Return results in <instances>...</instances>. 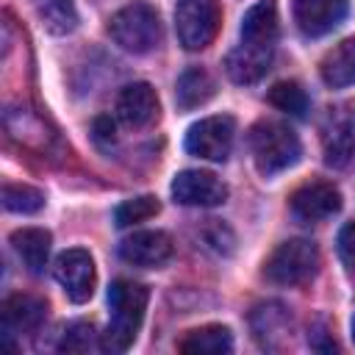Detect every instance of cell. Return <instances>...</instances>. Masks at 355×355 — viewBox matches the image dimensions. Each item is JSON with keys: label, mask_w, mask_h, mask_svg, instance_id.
Segmentation results:
<instances>
[{"label": "cell", "mask_w": 355, "mask_h": 355, "mask_svg": "<svg viewBox=\"0 0 355 355\" xmlns=\"http://www.w3.org/2000/svg\"><path fill=\"white\" fill-rule=\"evenodd\" d=\"M147 300L150 291L141 283L133 280H114L108 288V308H111V319H108V330L103 333L100 349L105 352H125L144 319L147 311Z\"/></svg>", "instance_id": "obj_1"}, {"label": "cell", "mask_w": 355, "mask_h": 355, "mask_svg": "<svg viewBox=\"0 0 355 355\" xmlns=\"http://www.w3.org/2000/svg\"><path fill=\"white\" fill-rule=\"evenodd\" d=\"M250 153L255 161V169L263 178H272L300 161V139L297 133L277 119H261L250 128Z\"/></svg>", "instance_id": "obj_2"}, {"label": "cell", "mask_w": 355, "mask_h": 355, "mask_svg": "<svg viewBox=\"0 0 355 355\" xmlns=\"http://www.w3.org/2000/svg\"><path fill=\"white\" fill-rule=\"evenodd\" d=\"M108 36L133 55L150 53L153 47L161 44V17L150 3L133 0L111 17Z\"/></svg>", "instance_id": "obj_3"}, {"label": "cell", "mask_w": 355, "mask_h": 355, "mask_svg": "<svg viewBox=\"0 0 355 355\" xmlns=\"http://www.w3.org/2000/svg\"><path fill=\"white\" fill-rule=\"evenodd\" d=\"M319 269V250L308 239H288L272 250L263 263V277L275 286H300Z\"/></svg>", "instance_id": "obj_4"}, {"label": "cell", "mask_w": 355, "mask_h": 355, "mask_svg": "<svg viewBox=\"0 0 355 355\" xmlns=\"http://www.w3.org/2000/svg\"><path fill=\"white\" fill-rule=\"evenodd\" d=\"M222 22L219 0H178L175 31L186 50H202L214 42Z\"/></svg>", "instance_id": "obj_5"}, {"label": "cell", "mask_w": 355, "mask_h": 355, "mask_svg": "<svg viewBox=\"0 0 355 355\" xmlns=\"http://www.w3.org/2000/svg\"><path fill=\"white\" fill-rule=\"evenodd\" d=\"M322 153L324 164L341 169L355 155V100L336 103L322 122Z\"/></svg>", "instance_id": "obj_6"}, {"label": "cell", "mask_w": 355, "mask_h": 355, "mask_svg": "<svg viewBox=\"0 0 355 355\" xmlns=\"http://www.w3.org/2000/svg\"><path fill=\"white\" fill-rule=\"evenodd\" d=\"M233 133H236L233 116H227V114L205 116L189 128L186 150L205 161H225L233 147Z\"/></svg>", "instance_id": "obj_7"}, {"label": "cell", "mask_w": 355, "mask_h": 355, "mask_svg": "<svg viewBox=\"0 0 355 355\" xmlns=\"http://www.w3.org/2000/svg\"><path fill=\"white\" fill-rule=\"evenodd\" d=\"M288 205H291V214H294L300 222L316 225V222H324V219H330L333 214H338V208H341V194H338V189H336L333 183H327V180H311V183H302V186L291 194Z\"/></svg>", "instance_id": "obj_8"}, {"label": "cell", "mask_w": 355, "mask_h": 355, "mask_svg": "<svg viewBox=\"0 0 355 355\" xmlns=\"http://www.w3.org/2000/svg\"><path fill=\"white\" fill-rule=\"evenodd\" d=\"M53 275L72 302H86L94 294V261L86 250H67L55 258Z\"/></svg>", "instance_id": "obj_9"}, {"label": "cell", "mask_w": 355, "mask_h": 355, "mask_svg": "<svg viewBox=\"0 0 355 355\" xmlns=\"http://www.w3.org/2000/svg\"><path fill=\"white\" fill-rule=\"evenodd\" d=\"M172 197L180 205H222L227 200V186L214 175L202 169H183L172 180Z\"/></svg>", "instance_id": "obj_10"}, {"label": "cell", "mask_w": 355, "mask_h": 355, "mask_svg": "<svg viewBox=\"0 0 355 355\" xmlns=\"http://www.w3.org/2000/svg\"><path fill=\"white\" fill-rule=\"evenodd\" d=\"M347 0H294V22L308 39H319L338 28L347 17Z\"/></svg>", "instance_id": "obj_11"}, {"label": "cell", "mask_w": 355, "mask_h": 355, "mask_svg": "<svg viewBox=\"0 0 355 355\" xmlns=\"http://www.w3.org/2000/svg\"><path fill=\"white\" fill-rule=\"evenodd\" d=\"M119 258L133 266H161L172 258V239L164 230H139L119 244Z\"/></svg>", "instance_id": "obj_12"}, {"label": "cell", "mask_w": 355, "mask_h": 355, "mask_svg": "<svg viewBox=\"0 0 355 355\" xmlns=\"http://www.w3.org/2000/svg\"><path fill=\"white\" fill-rule=\"evenodd\" d=\"M252 336L263 349H280L291 336V316L288 308L280 302H261L250 313Z\"/></svg>", "instance_id": "obj_13"}, {"label": "cell", "mask_w": 355, "mask_h": 355, "mask_svg": "<svg viewBox=\"0 0 355 355\" xmlns=\"http://www.w3.org/2000/svg\"><path fill=\"white\" fill-rule=\"evenodd\" d=\"M275 42H277V3L258 0L255 6L247 8L241 19V44L275 53Z\"/></svg>", "instance_id": "obj_14"}, {"label": "cell", "mask_w": 355, "mask_h": 355, "mask_svg": "<svg viewBox=\"0 0 355 355\" xmlns=\"http://www.w3.org/2000/svg\"><path fill=\"white\" fill-rule=\"evenodd\" d=\"M116 116L128 128H144L158 119V94L150 83H130L116 97Z\"/></svg>", "instance_id": "obj_15"}, {"label": "cell", "mask_w": 355, "mask_h": 355, "mask_svg": "<svg viewBox=\"0 0 355 355\" xmlns=\"http://www.w3.org/2000/svg\"><path fill=\"white\" fill-rule=\"evenodd\" d=\"M6 333H33L47 319V302L33 294H11L0 308Z\"/></svg>", "instance_id": "obj_16"}, {"label": "cell", "mask_w": 355, "mask_h": 355, "mask_svg": "<svg viewBox=\"0 0 355 355\" xmlns=\"http://www.w3.org/2000/svg\"><path fill=\"white\" fill-rule=\"evenodd\" d=\"M272 50H258V47H247L239 44L236 50L227 53L225 58V69L230 75V80L236 83H255L266 75L269 64H272Z\"/></svg>", "instance_id": "obj_17"}, {"label": "cell", "mask_w": 355, "mask_h": 355, "mask_svg": "<svg viewBox=\"0 0 355 355\" xmlns=\"http://www.w3.org/2000/svg\"><path fill=\"white\" fill-rule=\"evenodd\" d=\"M319 75L327 86L344 89L355 83V36L338 42L319 64Z\"/></svg>", "instance_id": "obj_18"}, {"label": "cell", "mask_w": 355, "mask_h": 355, "mask_svg": "<svg viewBox=\"0 0 355 355\" xmlns=\"http://www.w3.org/2000/svg\"><path fill=\"white\" fill-rule=\"evenodd\" d=\"M11 247L19 255V261L28 266L31 275L44 272L47 255H50V233L42 227H22L11 233Z\"/></svg>", "instance_id": "obj_19"}, {"label": "cell", "mask_w": 355, "mask_h": 355, "mask_svg": "<svg viewBox=\"0 0 355 355\" xmlns=\"http://www.w3.org/2000/svg\"><path fill=\"white\" fill-rule=\"evenodd\" d=\"M216 92V83L214 78L202 69V67H189L180 78H178V86H175V100H178V108L183 111H191L202 103H208Z\"/></svg>", "instance_id": "obj_20"}, {"label": "cell", "mask_w": 355, "mask_h": 355, "mask_svg": "<svg viewBox=\"0 0 355 355\" xmlns=\"http://www.w3.org/2000/svg\"><path fill=\"white\" fill-rule=\"evenodd\" d=\"M178 349L191 355H222L233 349V336L222 324H205V327L189 330L186 338H180Z\"/></svg>", "instance_id": "obj_21"}, {"label": "cell", "mask_w": 355, "mask_h": 355, "mask_svg": "<svg viewBox=\"0 0 355 355\" xmlns=\"http://www.w3.org/2000/svg\"><path fill=\"white\" fill-rule=\"evenodd\" d=\"M36 17L53 36H67L78 28V8L72 0H33Z\"/></svg>", "instance_id": "obj_22"}, {"label": "cell", "mask_w": 355, "mask_h": 355, "mask_svg": "<svg viewBox=\"0 0 355 355\" xmlns=\"http://www.w3.org/2000/svg\"><path fill=\"white\" fill-rule=\"evenodd\" d=\"M266 100L277 111H286L291 116H305V111H308V94H305V89L297 80H280V83H275L269 89Z\"/></svg>", "instance_id": "obj_23"}, {"label": "cell", "mask_w": 355, "mask_h": 355, "mask_svg": "<svg viewBox=\"0 0 355 355\" xmlns=\"http://www.w3.org/2000/svg\"><path fill=\"white\" fill-rule=\"evenodd\" d=\"M3 205H6V211H14V214H36L44 205V194L25 183H6Z\"/></svg>", "instance_id": "obj_24"}, {"label": "cell", "mask_w": 355, "mask_h": 355, "mask_svg": "<svg viewBox=\"0 0 355 355\" xmlns=\"http://www.w3.org/2000/svg\"><path fill=\"white\" fill-rule=\"evenodd\" d=\"M161 211V202L150 194L144 197H133V200H125L122 205H116L114 211V219L119 227H130V225H139V222H147L150 216H155Z\"/></svg>", "instance_id": "obj_25"}, {"label": "cell", "mask_w": 355, "mask_h": 355, "mask_svg": "<svg viewBox=\"0 0 355 355\" xmlns=\"http://www.w3.org/2000/svg\"><path fill=\"white\" fill-rule=\"evenodd\" d=\"M94 347H100V344L94 341V327H92L89 322H75V324H69V327L64 330L61 344H58V349H64V352H89V349H94Z\"/></svg>", "instance_id": "obj_26"}, {"label": "cell", "mask_w": 355, "mask_h": 355, "mask_svg": "<svg viewBox=\"0 0 355 355\" xmlns=\"http://www.w3.org/2000/svg\"><path fill=\"white\" fill-rule=\"evenodd\" d=\"M338 258L344 261L347 269H355V222H347L338 230Z\"/></svg>", "instance_id": "obj_27"}, {"label": "cell", "mask_w": 355, "mask_h": 355, "mask_svg": "<svg viewBox=\"0 0 355 355\" xmlns=\"http://www.w3.org/2000/svg\"><path fill=\"white\" fill-rule=\"evenodd\" d=\"M94 139L100 144H111L114 141V122H111V116H97L94 119Z\"/></svg>", "instance_id": "obj_28"}, {"label": "cell", "mask_w": 355, "mask_h": 355, "mask_svg": "<svg viewBox=\"0 0 355 355\" xmlns=\"http://www.w3.org/2000/svg\"><path fill=\"white\" fill-rule=\"evenodd\" d=\"M352 341H355V316H352Z\"/></svg>", "instance_id": "obj_29"}]
</instances>
